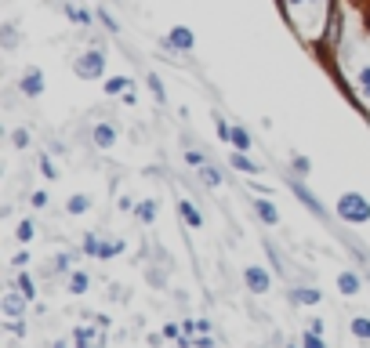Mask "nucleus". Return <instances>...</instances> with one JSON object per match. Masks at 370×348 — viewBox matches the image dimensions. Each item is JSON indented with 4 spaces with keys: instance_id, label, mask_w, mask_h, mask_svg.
Wrapping results in <instances>:
<instances>
[{
    "instance_id": "nucleus-1",
    "label": "nucleus",
    "mask_w": 370,
    "mask_h": 348,
    "mask_svg": "<svg viewBox=\"0 0 370 348\" xmlns=\"http://www.w3.org/2000/svg\"><path fill=\"white\" fill-rule=\"evenodd\" d=\"M337 214H342L345 221H370V203L359 193H345L342 200H337Z\"/></svg>"
},
{
    "instance_id": "nucleus-2",
    "label": "nucleus",
    "mask_w": 370,
    "mask_h": 348,
    "mask_svg": "<svg viewBox=\"0 0 370 348\" xmlns=\"http://www.w3.org/2000/svg\"><path fill=\"white\" fill-rule=\"evenodd\" d=\"M102 66H106L102 51H87V55H80V58H77V77L95 80V77H102Z\"/></svg>"
},
{
    "instance_id": "nucleus-3",
    "label": "nucleus",
    "mask_w": 370,
    "mask_h": 348,
    "mask_svg": "<svg viewBox=\"0 0 370 348\" xmlns=\"http://www.w3.org/2000/svg\"><path fill=\"white\" fill-rule=\"evenodd\" d=\"M243 279H247V287H251V294H265L269 291V272L265 269H258V265H251L243 272Z\"/></svg>"
},
{
    "instance_id": "nucleus-4",
    "label": "nucleus",
    "mask_w": 370,
    "mask_h": 348,
    "mask_svg": "<svg viewBox=\"0 0 370 348\" xmlns=\"http://www.w3.org/2000/svg\"><path fill=\"white\" fill-rule=\"evenodd\" d=\"M22 91L29 94V99H37V94L44 91V77H40V69H29V73L22 77Z\"/></svg>"
},
{
    "instance_id": "nucleus-5",
    "label": "nucleus",
    "mask_w": 370,
    "mask_h": 348,
    "mask_svg": "<svg viewBox=\"0 0 370 348\" xmlns=\"http://www.w3.org/2000/svg\"><path fill=\"white\" fill-rule=\"evenodd\" d=\"M167 44H171V47H181V51H189V47H193V33H189L185 26H174L171 37H167Z\"/></svg>"
},
{
    "instance_id": "nucleus-6",
    "label": "nucleus",
    "mask_w": 370,
    "mask_h": 348,
    "mask_svg": "<svg viewBox=\"0 0 370 348\" xmlns=\"http://www.w3.org/2000/svg\"><path fill=\"white\" fill-rule=\"evenodd\" d=\"M291 189H294V193H298V196L305 200V207H308V211H313V214H320V218H323V203H316V196H313V193H308V189H305L301 181H294Z\"/></svg>"
},
{
    "instance_id": "nucleus-7",
    "label": "nucleus",
    "mask_w": 370,
    "mask_h": 348,
    "mask_svg": "<svg viewBox=\"0 0 370 348\" xmlns=\"http://www.w3.org/2000/svg\"><path fill=\"white\" fill-rule=\"evenodd\" d=\"M291 301H298V305H320V291L298 287V291H291Z\"/></svg>"
},
{
    "instance_id": "nucleus-8",
    "label": "nucleus",
    "mask_w": 370,
    "mask_h": 348,
    "mask_svg": "<svg viewBox=\"0 0 370 348\" xmlns=\"http://www.w3.org/2000/svg\"><path fill=\"white\" fill-rule=\"evenodd\" d=\"M337 287H342V294H356L359 291V276L356 272H342V276H337Z\"/></svg>"
},
{
    "instance_id": "nucleus-9",
    "label": "nucleus",
    "mask_w": 370,
    "mask_h": 348,
    "mask_svg": "<svg viewBox=\"0 0 370 348\" xmlns=\"http://www.w3.org/2000/svg\"><path fill=\"white\" fill-rule=\"evenodd\" d=\"M95 142H99L102 149H109V145L116 142V131L109 128V123H99V128H95Z\"/></svg>"
},
{
    "instance_id": "nucleus-10",
    "label": "nucleus",
    "mask_w": 370,
    "mask_h": 348,
    "mask_svg": "<svg viewBox=\"0 0 370 348\" xmlns=\"http://www.w3.org/2000/svg\"><path fill=\"white\" fill-rule=\"evenodd\" d=\"M128 87H131L128 77H109L106 80V94H128Z\"/></svg>"
},
{
    "instance_id": "nucleus-11",
    "label": "nucleus",
    "mask_w": 370,
    "mask_h": 348,
    "mask_svg": "<svg viewBox=\"0 0 370 348\" xmlns=\"http://www.w3.org/2000/svg\"><path fill=\"white\" fill-rule=\"evenodd\" d=\"M229 142H232L240 152H247V149H251V138H247V131H243V128H232V131H229Z\"/></svg>"
},
{
    "instance_id": "nucleus-12",
    "label": "nucleus",
    "mask_w": 370,
    "mask_h": 348,
    "mask_svg": "<svg viewBox=\"0 0 370 348\" xmlns=\"http://www.w3.org/2000/svg\"><path fill=\"white\" fill-rule=\"evenodd\" d=\"M22 298H26L22 291H18V294H8V298H4V312H11V315H18V312H22Z\"/></svg>"
},
{
    "instance_id": "nucleus-13",
    "label": "nucleus",
    "mask_w": 370,
    "mask_h": 348,
    "mask_svg": "<svg viewBox=\"0 0 370 348\" xmlns=\"http://www.w3.org/2000/svg\"><path fill=\"white\" fill-rule=\"evenodd\" d=\"M181 214H185V221H189L193 229H200V225H203V218L196 214V207H193V203H181Z\"/></svg>"
},
{
    "instance_id": "nucleus-14",
    "label": "nucleus",
    "mask_w": 370,
    "mask_h": 348,
    "mask_svg": "<svg viewBox=\"0 0 370 348\" xmlns=\"http://www.w3.org/2000/svg\"><path fill=\"white\" fill-rule=\"evenodd\" d=\"M258 218H262V221H269V225H276V221H280V214H276V207H272V203H258Z\"/></svg>"
},
{
    "instance_id": "nucleus-15",
    "label": "nucleus",
    "mask_w": 370,
    "mask_h": 348,
    "mask_svg": "<svg viewBox=\"0 0 370 348\" xmlns=\"http://www.w3.org/2000/svg\"><path fill=\"white\" fill-rule=\"evenodd\" d=\"M18 291H22L26 298H37V283H33V276H18Z\"/></svg>"
},
{
    "instance_id": "nucleus-16",
    "label": "nucleus",
    "mask_w": 370,
    "mask_h": 348,
    "mask_svg": "<svg viewBox=\"0 0 370 348\" xmlns=\"http://www.w3.org/2000/svg\"><path fill=\"white\" fill-rule=\"evenodd\" d=\"M87 283H91V279H87V272H73L69 287H73V294H84V291H87Z\"/></svg>"
},
{
    "instance_id": "nucleus-17",
    "label": "nucleus",
    "mask_w": 370,
    "mask_h": 348,
    "mask_svg": "<svg viewBox=\"0 0 370 348\" xmlns=\"http://www.w3.org/2000/svg\"><path fill=\"white\" fill-rule=\"evenodd\" d=\"M22 243H29V240H33L37 236V225H33V221H22V225H18V232H15Z\"/></svg>"
},
{
    "instance_id": "nucleus-18",
    "label": "nucleus",
    "mask_w": 370,
    "mask_h": 348,
    "mask_svg": "<svg viewBox=\"0 0 370 348\" xmlns=\"http://www.w3.org/2000/svg\"><path fill=\"white\" fill-rule=\"evenodd\" d=\"M352 334H356V337H370V320L356 315V320H352Z\"/></svg>"
},
{
    "instance_id": "nucleus-19",
    "label": "nucleus",
    "mask_w": 370,
    "mask_h": 348,
    "mask_svg": "<svg viewBox=\"0 0 370 348\" xmlns=\"http://www.w3.org/2000/svg\"><path fill=\"white\" fill-rule=\"evenodd\" d=\"M120 250H123L120 240H116V243H102V247H99V258H113V254H120Z\"/></svg>"
},
{
    "instance_id": "nucleus-20",
    "label": "nucleus",
    "mask_w": 370,
    "mask_h": 348,
    "mask_svg": "<svg viewBox=\"0 0 370 348\" xmlns=\"http://www.w3.org/2000/svg\"><path fill=\"white\" fill-rule=\"evenodd\" d=\"M87 207H91V200H87V196H73V200H69V214H84Z\"/></svg>"
},
{
    "instance_id": "nucleus-21",
    "label": "nucleus",
    "mask_w": 370,
    "mask_h": 348,
    "mask_svg": "<svg viewBox=\"0 0 370 348\" xmlns=\"http://www.w3.org/2000/svg\"><path fill=\"white\" fill-rule=\"evenodd\" d=\"M135 211H138V218H142V221H152V218H157V207H152L149 200H145V203H138Z\"/></svg>"
},
{
    "instance_id": "nucleus-22",
    "label": "nucleus",
    "mask_w": 370,
    "mask_h": 348,
    "mask_svg": "<svg viewBox=\"0 0 370 348\" xmlns=\"http://www.w3.org/2000/svg\"><path fill=\"white\" fill-rule=\"evenodd\" d=\"M232 167H240V171H254V164L251 160H247V156L236 149V156H232Z\"/></svg>"
},
{
    "instance_id": "nucleus-23",
    "label": "nucleus",
    "mask_w": 370,
    "mask_h": 348,
    "mask_svg": "<svg viewBox=\"0 0 370 348\" xmlns=\"http://www.w3.org/2000/svg\"><path fill=\"white\" fill-rule=\"evenodd\" d=\"M99 247H102V243H99V236H95V232H91V236L84 240V250H87V254H99Z\"/></svg>"
},
{
    "instance_id": "nucleus-24",
    "label": "nucleus",
    "mask_w": 370,
    "mask_h": 348,
    "mask_svg": "<svg viewBox=\"0 0 370 348\" xmlns=\"http://www.w3.org/2000/svg\"><path fill=\"white\" fill-rule=\"evenodd\" d=\"M203 178H207V185H222V174L214 167H207V164H203Z\"/></svg>"
},
{
    "instance_id": "nucleus-25",
    "label": "nucleus",
    "mask_w": 370,
    "mask_h": 348,
    "mask_svg": "<svg viewBox=\"0 0 370 348\" xmlns=\"http://www.w3.org/2000/svg\"><path fill=\"white\" fill-rule=\"evenodd\" d=\"M77 341L80 344H91V341H99V334L95 330H77Z\"/></svg>"
},
{
    "instance_id": "nucleus-26",
    "label": "nucleus",
    "mask_w": 370,
    "mask_h": 348,
    "mask_svg": "<svg viewBox=\"0 0 370 348\" xmlns=\"http://www.w3.org/2000/svg\"><path fill=\"white\" fill-rule=\"evenodd\" d=\"M149 87H152V94L164 102V84H160V77H149Z\"/></svg>"
},
{
    "instance_id": "nucleus-27",
    "label": "nucleus",
    "mask_w": 370,
    "mask_h": 348,
    "mask_svg": "<svg viewBox=\"0 0 370 348\" xmlns=\"http://www.w3.org/2000/svg\"><path fill=\"white\" fill-rule=\"evenodd\" d=\"M40 171H44V178H58V171H55V164L47 160V156H44V160H40Z\"/></svg>"
},
{
    "instance_id": "nucleus-28",
    "label": "nucleus",
    "mask_w": 370,
    "mask_h": 348,
    "mask_svg": "<svg viewBox=\"0 0 370 348\" xmlns=\"http://www.w3.org/2000/svg\"><path fill=\"white\" fill-rule=\"evenodd\" d=\"M15 40H18V37H15V26H4V44L15 47Z\"/></svg>"
},
{
    "instance_id": "nucleus-29",
    "label": "nucleus",
    "mask_w": 370,
    "mask_h": 348,
    "mask_svg": "<svg viewBox=\"0 0 370 348\" xmlns=\"http://www.w3.org/2000/svg\"><path fill=\"white\" fill-rule=\"evenodd\" d=\"M185 160H189V164H193V167H200V164H203V156H200V152H196V149H193V152H185Z\"/></svg>"
},
{
    "instance_id": "nucleus-30",
    "label": "nucleus",
    "mask_w": 370,
    "mask_h": 348,
    "mask_svg": "<svg viewBox=\"0 0 370 348\" xmlns=\"http://www.w3.org/2000/svg\"><path fill=\"white\" fill-rule=\"evenodd\" d=\"M15 145L26 149V145H29V135H26V131H15Z\"/></svg>"
},
{
    "instance_id": "nucleus-31",
    "label": "nucleus",
    "mask_w": 370,
    "mask_h": 348,
    "mask_svg": "<svg viewBox=\"0 0 370 348\" xmlns=\"http://www.w3.org/2000/svg\"><path fill=\"white\" fill-rule=\"evenodd\" d=\"M69 262H73L69 254H62V258H58V272H69Z\"/></svg>"
},
{
    "instance_id": "nucleus-32",
    "label": "nucleus",
    "mask_w": 370,
    "mask_h": 348,
    "mask_svg": "<svg viewBox=\"0 0 370 348\" xmlns=\"http://www.w3.org/2000/svg\"><path fill=\"white\" fill-rule=\"evenodd\" d=\"M359 84H363V91L370 94V69H363V73H359Z\"/></svg>"
},
{
    "instance_id": "nucleus-33",
    "label": "nucleus",
    "mask_w": 370,
    "mask_h": 348,
    "mask_svg": "<svg viewBox=\"0 0 370 348\" xmlns=\"http://www.w3.org/2000/svg\"><path fill=\"white\" fill-rule=\"evenodd\" d=\"M291 4H305V0H291Z\"/></svg>"
}]
</instances>
